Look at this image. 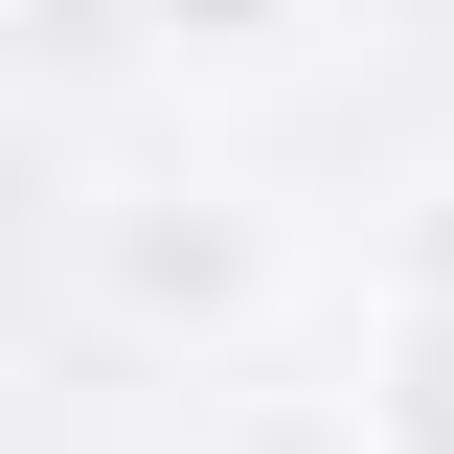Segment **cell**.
Here are the masks:
<instances>
[{
  "instance_id": "cell-1",
  "label": "cell",
  "mask_w": 454,
  "mask_h": 454,
  "mask_svg": "<svg viewBox=\"0 0 454 454\" xmlns=\"http://www.w3.org/2000/svg\"><path fill=\"white\" fill-rule=\"evenodd\" d=\"M91 295L205 340V318H250V295H273V227H250V205H114V227H91Z\"/></svg>"
},
{
  "instance_id": "cell-2",
  "label": "cell",
  "mask_w": 454,
  "mask_h": 454,
  "mask_svg": "<svg viewBox=\"0 0 454 454\" xmlns=\"http://www.w3.org/2000/svg\"><path fill=\"white\" fill-rule=\"evenodd\" d=\"M387 454H454V295L387 318Z\"/></svg>"
},
{
  "instance_id": "cell-3",
  "label": "cell",
  "mask_w": 454,
  "mask_h": 454,
  "mask_svg": "<svg viewBox=\"0 0 454 454\" xmlns=\"http://www.w3.org/2000/svg\"><path fill=\"white\" fill-rule=\"evenodd\" d=\"M137 23H160V46H273L295 0H137Z\"/></svg>"
}]
</instances>
